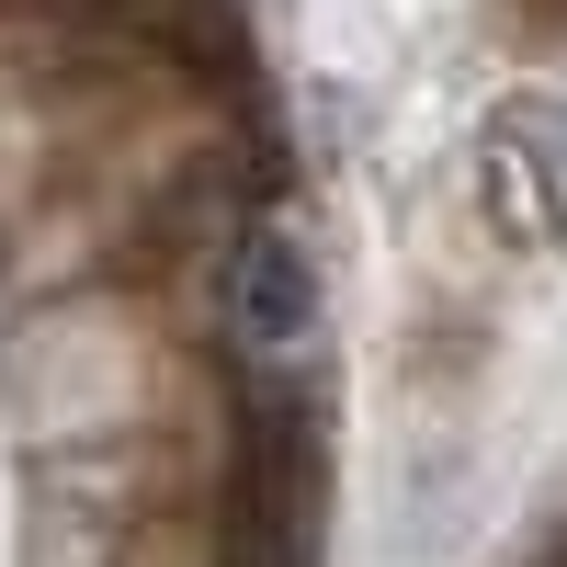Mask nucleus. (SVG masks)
<instances>
[{
  "label": "nucleus",
  "mask_w": 567,
  "mask_h": 567,
  "mask_svg": "<svg viewBox=\"0 0 567 567\" xmlns=\"http://www.w3.org/2000/svg\"><path fill=\"white\" fill-rule=\"evenodd\" d=\"M477 205L499 239H567V114L556 103H523V114H499L488 125V148H477Z\"/></svg>",
  "instance_id": "2"
},
{
  "label": "nucleus",
  "mask_w": 567,
  "mask_h": 567,
  "mask_svg": "<svg viewBox=\"0 0 567 567\" xmlns=\"http://www.w3.org/2000/svg\"><path fill=\"white\" fill-rule=\"evenodd\" d=\"M307 318H318L307 250L284 239L272 216L227 227V250H216V329H227V352H239V363H284L307 341Z\"/></svg>",
  "instance_id": "1"
}]
</instances>
